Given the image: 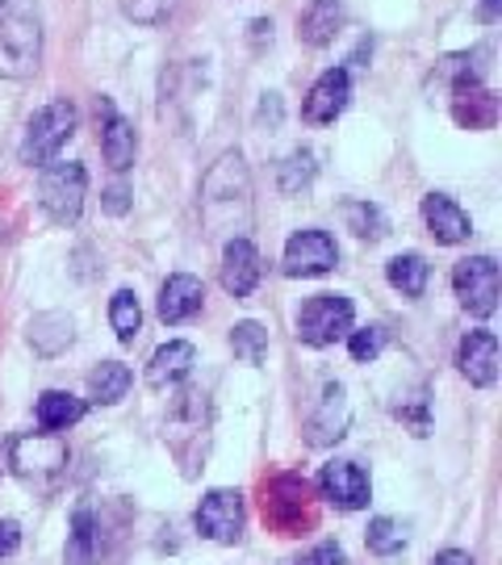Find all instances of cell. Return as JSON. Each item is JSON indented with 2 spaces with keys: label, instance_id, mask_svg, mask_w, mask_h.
Returning <instances> with one entry per match:
<instances>
[{
  "label": "cell",
  "instance_id": "836d02e7",
  "mask_svg": "<svg viewBox=\"0 0 502 565\" xmlns=\"http://www.w3.org/2000/svg\"><path fill=\"white\" fill-rule=\"evenodd\" d=\"M21 545V527L13 520H0V557H13Z\"/></svg>",
  "mask_w": 502,
  "mask_h": 565
},
{
  "label": "cell",
  "instance_id": "1f68e13d",
  "mask_svg": "<svg viewBox=\"0 0 502 565\" xmlns=\"http://www.w3.org/2000/svg\"><path fill=\"white\" fill-rule=\"evenodd\" d=\"M348 348H352V361H361V364L377 361V356H382V348H385V331L382 327H364V331L352 335Z\"/></svg>",
  "mask_w": 502,
  "mask_h": 565
},
{
  "label": "cell",
  "instance_id": "5b68a950",
  "mask_svg": "<svg viewBox=\"0 0 502 565\" xmlns=\"http://www.w3.org/2000/svg\"><path fill=\"white\" fill-rule=\"evenodd\" d=\"M9 465L25 482H51L67 469V445H63L60 431H30V436L13 440Z\"/></svg>",
  "mask_w": 502,
  "mask_h": 565
},
{
  "label": "cell",
  "instance_id": "ffe728a7",
  "mask_svg": "<svg viewBox=\"0 0 502 565\" xmlns=\"http://www.w3.org/2000/svg\"><path fill=\"white\" fill-rule=\"evenodd\" d=\"M340 25H343L340 0H310V9L298 21V39L306 46H327V42H335Z\"/></svg>",
  "mask_w": 502,
  "mask_h": 565
},
{
  "label": "cell",
  "instance_id": "e575fe53",
  "mask_svg": "<svg viewBox=\"0 0 502 565\" xmlns=\"http://www.w3.org/2000/svg\"><path fill=\"white\" fill-rule=\"evenodd\" d=\"M105 210H109V214H126V210H130V193H126L121 184H114V189L105 193Z\"/></svg>",
  "mask_w": 502,
  "mask_h": 565
},
{
  "label": "cell",
  "instance_id": "7a4b0ae2",
  "mask_svg": "<svg viewBox=\"0 0 502 565\" xmlns=\"http://www.w3.org/2000/svg\"><path fill=\"white\" fill-rule=\"evenodd\" d=\"M42 60V30L30 13L0 18V76L4 81H30Z\"/></svg>",
  "mask_w": 502,
  "mask_h": 565
},
{
  "label": "cell",
  "instance_id": "4316f807",
  "mask_svg": "<svg viewBox=\"0 0 502 565\" xmlns=\"http://www.w3.org/2000/svg\"><path fill=\"white\" fill-rule=\"evenodd\" d=\"M340 214H343V223H348V231H352V235H361V239H382L385 235V214L377 210V205L343 202Z\"/></svg>",
  "mask_w": 502,
  "mask_h": 565
},
{
  "label": "cell",
  "instance_id": "e0dca14e",
  "mask_svg": "<svg viewBox=\"0 0 502 565\" xmlns=\"http://www.w3.org/2000/svg\"><path fill=\"white\" fill-rule=\"evenodd\" d=\"M201 302H205V289H201L197 277L177 273V277H168V281H163V289H160V319L168 327L189 323V319L201 310Z\"/></svg>",
  "mask_w": 502,
  "mask_h": 565
},
{
  "label": "cell",
  "instance_id": "44dd1931",
  "mask_svg": "<svg viewBox=\"0 0 502 565\" xmlns=\"http://www.w3.org/2000/svg\"><path fill=\"white\" fill-rule=\"evenodd\" d=\"M84 398L76 394H63V390H46L39 398V424L42 431H67L72 424H81L84 419Z\"/></svg>",
  "mask_w": 502,
  "mask_h": 565
},
{
  "label": "cell",
  "instance_id": "6da1fadb",
  "mask_svg": "<svg viewBox=\"0 0 502 565\" xmlns=\"http://www.w3.org/2000/svg\"><path fill=\"white\" fill-rule=\"evenodd\" d=\"M201 218L210 235L222 239H247L252 231V177L239 151H226L201 181Z\"/></svg>",
  "mask_w": 502,
  "mask_h": 565
},
{
  "label": "cell",
  "instance_id": "30bf717a",
  "mask_svg": "<svg viewBox=\"0 0 502 565\" xmlns=\"http://www.w3.org/2000/svg\"><path fill=\"white\" fill-rule=\"evenodd\" d=\"M319 490H322V499H331V503L340 507V511H361V507H369V494H373V486H369V473H364L356 461L322 465Z\"/></svg>",
  "mask_w": 502,
  "mask_h": 565
},
{
  "label": "cell",
  "instance_id": "ac0fdd59",
  "mask_svg": "<svg viewBox=\"0 0 502 565\" xmlns=\"http://www.w3.org/2000/svg\"><path fill=\"white\" fill-rule=\"evenodd\" d=\"M452 118L469 126V130H490L499 118V97L482 88L478 81H457V97H452Z\"/></svg>",
  "mask_w": 502,
  "mask_h": 565
},
{
  "label": "cell",
  "instance_id": "4dcf8cb0",
  "mask_svg": "<svg viewBox=\"0 0 502 565\" xmlns=\"http://www.w3.org/2000/svg\"><path fill=\"white\" fill-rule=\"evenodd\" d=\"M310 177H314V156L310 151H293L281 168V189L285 193H298L301 184H310Z\"/></svg>",
  "mask_w": 502,
  "mask_h": 565
},
{
  "label": "cell",
  "instance_id": "52a82bcc",
  "mask_svg": "<svg viewBox=\"0 0 502 565\" xmlns=\"http://www.w3.org/2000/svg\"><path fill=\"white\" fill-rule=\"evenodd\" d=\"M452 289L469 315L490 319L499 310V264L490 256H469L452 268Z\"/></svg>",
  "mask_w": 502,
  "mask_h": 565
},
{
  "label": "cell",
  "instance_id": "f1b7e54d",
  "mask_svg": "<svg viewBox=\"0 0 502 565\" xmlns=\"http://www.w3.org/2000/svg\"><path fill=\"white\" fill-rule=\"evenodd\" d=\"M369 548L373 553H382V557H394V553H402L406 548V527L398 524V520H373L369 524Z\"/></svg>",
  "mask_w": 502,
  "mask_h": 565
},
{
  "label": "cell",
  "instance_id": "f546056e",
  "mask_svg": "<svg viewBox=\"0 0 502 565\" xmlns=\"http://www.w3.org/2000/svg\"><path fill=\"white\" fill-rule=\"evenodd\" d=\"M177 9V0H121V13L139 25H160Z\"/></svg>",
  "mask_w": 502,
  "mask_h": 565
},
{
  "label": "cell",
  "instance_id": "8fae6325",
  "mask_svg": "<svg viewBox=\"0 0 502 565\" xmlns=\"http://www.w3.org/2000/svg\"><path fill=\"white\" fill-rule=\"evenodd\" d=\"M97 118H100V151H105V163L114 172H126L135 163V151H139V135H135V121L121 118L118 109L109 105V97L97 102Z\"/></svg>",
  "mask_w": 502,
  "mask_h": 565
},
{
  "label": "cell",
  "instance_id": "7402d4cb",
  "mask_svg": "<svg viewBox=\"0 0 502 565\" xmlns=\"http://www.w3.org/2000/svg\"><path fill=\"white\" fill-rule=\"evenodd\" d=\"M130 382H135V373H130L126 364L105 361V364H97V369L88 373V394H93V403L114 406V403H121V398H126Z\"/></svg>",
  "mask_w": 502,
  "mask_h": 565
},
{
  "label": "cell",
  "instance_id": "4fadbf2b",
  "mask_svg": "<svg viewBox=\"0 0 502 565\" xmlns=\"http://www.w3.org/2000/svg\"><path fill=\"white\" fill-rule=\"evenodd\" d=\"M260 285V252L252 239H231L222 247V289L231 298H247Z\"/></svg>",
  "mask_w": 502,
  "mask_h": 565
},
{
  "label": "cell",
  "instance_id": "3957f363",
  "mask_svg": "<svg viewBox=\"0 0 502 565\" xmlns=\"http://www.w3.org/2000/svg\"><path fill=\"white\" fill-rule=\"evenodd\" d=\"M76 135V105L51 102L39 109L30 126H25V142H21V163H51L63 151V142Z\"/></svg>",
  "mask_w": 502,
  "mask_h": 565
},
{
  "label": "cell",
  "instance_id": "8d00e7d4",
  "mask_svg": "<svg viewBox=\"0 0 502 565\" xmlns=\"http://www.w3.org/2000/svg\"><path fill=\"white\" fill-rule=\"evenodd\" d=\"M431 565H473V557H469V553H461V548H444Z\"/></svg>",
  "mask_w": 502,
  "mask_h": 565
},
{
  "label": "cell",
  "instance_id": "cb8c5ba5",
  "mask_svg": "<svg viewBox=\"0 0 502 565\" xmlns=\"http://www.w3.org/2000/svg\"><path fill=\"white\" fill-rule=\"evenodd\" d=\"M427 260L415 256V252H406V256H394V260L385 264V277L389 285L398 289L402 298H423V289H427Z\"/></svg>",
  "mask_w": 502,
  "mask_h": 565
},
{
  "label": "cell",
  "instance_id": "603a6c76",
  "mask_svg": "<svg viewBox=\"0 0 502 565\" xmlns=\"http://www.w3.org/2000/svg\"><path fill=\"white\" fill-rule=\"evenodd\" d=\"M72 340H76V331H72L67 315H39L30 323V343H34V352H42V356H60Z\"/></svg>",
  "mask_w": 502,
  "mask_h": 565
},
{
  "label": "cell",
  "instance_id": "9a60e30c",
  "mask_svg": "<svg viewBox=\"0 0 502 565\" xmlns=\"http://www.w3.org/2000/svg\"><path fill=\"white\" fill-rule=\"evenodd\" d=\"M457 364L473 385H494V377H499V335L494 331H469L461 340Z\"/></svg>",
  "mask_w": 502,
  "mask_h": 565
},
{
  "label": "cell",
  "instance_id": "484cf974",
  "mask_svg": "<svg viewBox=\"0 0 502 565\" xmlns=\"http://www.w3.org/2000/svg\"><path fill=\"white\" fill-rule=\"evenodd\" d=\"M109 323H114L121 343H135V335H139V327H142V310H139V298H135L130 289H118V294H114V302H109Z\"/></svg>",
  "mask_w": 502,
  "mask_h": 565
},
{
  "label": "cell",
  "instance_id": "5bb4252c",
  "mask_svg": "<svg viewBox=\"0 0 502 565\" xmlns=\"http://www.w3.org/2000/svg\"><path fill=\"white\" fill-rule=\"evenodd\" d=\"M348 419H352V406H348L343 385H327L319 398V411H314L310 424H306V440H310L314 448L335 445L343 431H348Z\"/></svg>",
  "mask_w": 502,
  "mask_h": 565
},
{
  "label": "cell",
  "instance_id": "74e56055",
  "mask_svg": "<svg viewBox=\"0 0 502 565\" xmlns=\"http://www.w3.org/2000/svg\"><path fill=\"white\" fill-rule=\"evenodd\" d=\"M0 13H4V0H0Z\"/></svg>",
  "mask_w": 502,
  "mask_h": 565
},
{
  "label": "cell",
  "instance_id": "ba28073f",
  "mask_svg": "<svg viewBox=\"0 0 502 565\" xmlns=\"http://www.w3.org/2000/svg\"><path fill=\"white\" fill-rule=\"evenodd\" d=\"M197 532L205 541L235 545L243 536V494L239 490H210L197 507Z\"/></svg>",
  "mask_w": 502,
  "mask_h": 565
},
{
  "label": "cell",
  "instance_id": "277c9868",
  "mask_svg": "<svg viewBox=\"0 0 502 565\" xmlns=\"http://www.w3.org/2000/svg\"><path fill=\"white\" fill-rule=\"evenodd\" d=\"M84 189H88V177H84L81 163H51L39 181V202L46 210V218L60 226H76L84 210Z\"/></svg>",
  "mask_w": 502,
  "mask_h": 565
},
{
  "label": "cell",
  "instance_id": "83f0119b",
  "mask_svg": "<svg viewBox=\"0 0 502 565\" xmlns=\"http://www.w3.org/2000/svg\"><path fill=\"white\" fill-rule=\"evenodd\" d=\"M231 348L243 364H260L268 356V331L260 323H239L231 331Z\"/></svg>",
  "mask_w": 502,
  "mask_h": 565
},
{
  "label": "cell",
  "instance_id": "d590c367",
  "mask_svg": "<svg viewBox=\"0 0 502 565\" xmlns=\"http://www.w3.org/2000/svg\"><path fill=\"white\" fill-rule=\"evenodd\" d=\"M499 13H502V0H482V4H478V21H482V25H494Z\"/></svg>",
  "mask_w": 502,
  "mask_h": 565
},
{
  "label": "cell",
  "instance_id": "d6986e66",
  "mask_svg": "<svg viewBox=\"0 0 502 565\" xmlns=\"http://www.w3.org/2000/svg\"><path fill=\"white\" fill-rule=\"evenodd\" d=\"M193 361H197V348L189 340H172L163 343L160 352L151 356V364H147V385L151 390H163V385H177L193 369Z\"/></svg>",
  "mask_w": 502,
  "mask_h": 565
},
{
  "label": "cell",
  "instance_id": "d6a6232c",
  "mask_svg": "<svg viewBox=\"0 0 502 565\" xmlns=\"http://www.w3.org/2000/svg\"><path fill=\"white\" fill-rule=\"evenodd\" d=\"M293 565H348V557H343L340 545H319V548H310V553Z\"/></svg>",
  "mask_w": 502,
  "mask_h": 565
},
{
  "label": "cell",
  "instance_id": "2e32d148",
  "mask_svg": "<svg viewBox=\"0 0 502 565\" xmlns=\"http://www.w3.org/2000/svg\"><path fill=\"white\" fill-rule=\"evenodd\" d=\"M423 223L436 235V243H464L473 235L469 214L452 198H444V193H427L423 198Z\"/></svg>",
  "mask_w": 502,
  "mask_h": 565
},
{
  "label": "cell",
  "instance_id": "9c48e42d",
  "mask_svg": "<svg viewBox=\"0 0 502 565\" xmlns=\"http://www.w3.org/2000/svg\"><path fill=\"white\" fill-rule=\"evenodd\" d=\"M340 260V247L327 231H298L293 239L285 243V277H319V273H331Z\"/></svg>",
  "mask_w": 502,
  "mask_h": 565
},
{
  "label": "cell",
  "instance_id": "7c38bea8",
  "mask_svg": "<svg viewBox=\"0 0 502 565\" xmlns=\"http://www.w3.org/2000/svg\"><path fill=\"white\" fill-rule=\"evenodd\" d=\"M352 97V81H348V72L343 67H327L314 88H310V97L301 105V114L306 121H314V126H327V121H335L343 114V105Z\"/></svg>",
  "mask_w": 502,
  "mask_h": 565
},
{
  "label": "cell",
  "instance_id": "d4e9b609",
  "mask_svg": "<svg viewBox=\"0 0 502 565\" xmlns=\"http://www.w3.org/2000/svg\"><path fill=\"white\" fill-rule=\"evenodd\" d=\"M63 562L67 565H93L97 562V520H93V511H88V507H81V511L72 515V541H67Z\"/></svg>",
  "mask_w": 502,
  "mask_h": 565
},
{
  "label": "cell",
  "instance_id": "8992f818",
  "mask_svg": "<svg viewBox=\"0 0 502 565\" xmlns=\"http://www.w3.org/2000/svg\"><path fill=\"white\" fill-rule=\"evenodd\" d=\"M352 331V302L340 294H314L298 310V340L310 348H327Z\"/></svg>",
  "mask_w": 502,
  "mask_h": 565
}]
</instances>
